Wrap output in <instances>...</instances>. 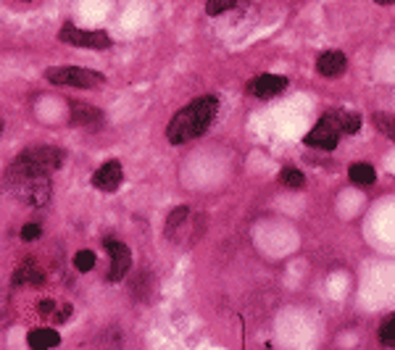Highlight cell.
<instances>
[{"label":"cell","mask_w":395,"mask_h":350,"mask_svg":"<svg viewBox=\"0 0 395 350\" xmlns=\"http://www.w3.org/2000/svg\"><path fill=\"white\" fill-rule=\"evenodd\" d=\"M43 235V226L40 224H24L22 229V240H27V242H32V240H37Z\"/></svg>","instance_id":"22"},{"label":"cell","mask_w":395,"mask_h":350,"mask_svg":"<svg viewBox=\"0 0 395 350\" xmlns=\"http://www.w3.org/2000/svg\"><path fill=\"white\" fill-rule=\"evenodd\" d=\"M380 340H382L385 345L395 348V316L387 319V321L382 324V329H380Z\"/></svg>","instance_id":"21"},{"label":"cell","mask_w":395,"mask_h":350,"mask_svg":"<svg viewBox=\"0 0 395 350\" xmlns=\"http://www.w3.org/2000/svg\"><path fill=\"white\" fill-rule=\"evenodd\" d=\"M71 124L74 126H87V129H98L103 124V113L92 108L87 103H71Z\"/></svg>","instance_id":"10"},{"label":"cell","mask_w":395,"mask_h":350,"mask_svg":"<svg viewBox=\"0 0 395 350\" xmlns=\"http://www.w3.org/2000/svg\"><path fill=\"white\" fill-rule=\"evenodd\" d=\"M0 132H3V122H0Z\"/></svg>","instance_id":"26"},{"label":"cell","mask_w":395,"mask_h":350,"mask_svg":"<svg viewBox=\"0 0 395 350\" xmlns=\"http://www.w3.org/2000/svg\"><path fill=\"white\" fill-rule=\"evenodd\" d=\"M27 342H29V348L45 350V348H56L58 342H61V337H58L56 329L37 327V329H32V332L27 335Z\"/></svg>","instance_id":"13"},{"label":"cell","mask_w":395,"mask_h":350,"mask_svg":"<svg viewBox=\"0 0 395 350\" xmlns=\"http://www.w3.org/2000/svg\"><path fill=\"white\" fill-rule=\"evenodd\" d=\"M240 6H245V0H208L206 3V13L208 16H219V13H227L232 8H240Z\"/></svg>","instance_id":"16"},{"label":"cell","mask_w":395,"mask_h":350,"mask_svg":"<svg viewBox=\"0 0 395 350\" xmlns=\"http://www.w3.org/2000/svg\"><path fill=\"white\" fill-rule=\"evenodd\" d=\"M69 314H71V305H61V314H56V321H66Z\"/></svg>","instance_id":"24"},{"label":"cell","mask_w":395,"mask_h":350,"mask_svg":"<svg viewBox=\"0 0 395 350\" xmlns=\"http://www.w3.org/2000/svg\"><path fill=\"white\" fill-rule=\"evenodd\" d=\"M124 180V169H122V161H106L101 169L92 174V184H95V190H103V192H113L119 184Z\"/></svg>","instance_id":"8"},{"label":"cell","mask_w":395,"mask_h":350,"mask_svg":"<svg viewBox=\"0 0 395 350\" xmlns=\"http://www.w3.org/2000/svg\"><path fill=\"white\" fill-rule=\"evenodd\" d=\"M64 159H66V153L61 147H29L11 163L8 177H34V174L48 177V174H53L56 169L64 166Z\"/></svg>","instance_id":"2"},{"label":"cell","mask_w":395,"mask_h":350,"mask_svg":"<svg viewBox=\"0 0 395 350\" xmlns=\"http://www.w3.org/2000/svg\"><path fill=\"white\" fill-rule=\"evenodd\" d=\"M216 108H219V103L214 95H203V98H195L180 113H174V119L166 126V137H169L171 145H185V143L203 135L214 122Z\"/></svg>","instance_id":"1"},{"label":"cell","mask_w":395,"mask_h":350,"mask_svg":"<svg viewBox=\"0 0 395 350\" xmlns=\"http://www.w3.org/2000/svg\"><path fill=\"white\" fill-rule=\"evenodd\" d=\"M43 279H45V274H43V269L37 266V261L34 258H24L22 266L13 271V279L11 282L19 287V284H43Z\"/></svg>","instance_id":"11"},{"label":"cell","mask_w":395,"mask_h":350,"mask_svg":"<svg viewBox=\"0 0 395 350\" xmlns=\"http://www.w3.org/2000/svg\"><path fill=\"white\" fill-rule=\"evenodd\" d=\"M45 80L53 85H66V87H82V90H90V87H101L106 77L92 71V68H79V66H53L45 71Z\"/></svg>","instance_id":"3"},{"label":"cell","mask_w":395,"mask_h":350,"mask_svg":"<svg viewBox=\"0 0 395 350\" xmlns=\"http://www.w3.org/2000/svg\"><path fill=\"white\" fill-rule=\"evenodd\" d=\"M340 124H343V135H356L361 129V116L359 113H348V111H338Z\"/></svg>","instance_id":"17"},{"label":"cell","mask_w":395,"mask_h":350,"mask_svg":"<svg viewBox=\"0 0 395 350\" xmlns=\"http://www.w3.org/2000/svg\"><path fill=\"white\" fill-rule=\"evenodd\" d=\"M287 87V80L282 74H261L248 85L250 95H259V98H271V95H280Z\"/></svg>","instance_id":"9"},{"label":"cell","mask_w":395,"mask_h":350,"mask_svg":"<svg viewBox=\"0 0 395 350\" xmlns=\"http://www.w3.org/2000/svg\"><path fill=\"white\" fill-rule=\"evenodd\" d=\"M340 135H343V124H340V116L338 111L335 113H327V116H322V122L308 132L306 137V145L311 147H322V150H332V147L338 145Z\"/></svg>","instance_id":"5"},{"label":"cell","mask_w":395,"mask_h":350,"mask_svg":"<svg viewBox=\"0 0 395 350\" xmlns=\"http://www.w3.org/2000/svg\"><path fill=\"white\" fill-rule=\"evenodd\" d=\"M106 250L111 256V271H108V282H119L124 277L129 266H132V256H129V248L119 240L108 238L106 240Z\"/></svg>","instance_id":"7"},{"label":"cell","mask_w":395,"mask_h":350,"mask_svg":"<svg viewBox=\"0 0 395 350\" xmlns=\"http://www.w3.org/2000/svg\"><path fill=\"white\" fill-rule=\"evenodd\" d=\"M37 311H40V316L50 319L53 316V311H56V303H53V300H43V303L37 305Z\"/></svg>","instance_id":"23"},{"label":"cell","mask_w":395,"mask_h":350,"mask_svg":"<svg viewBox=\"0 0 395 350\" xmlns=\"http://www.w3.org/2000/svg\"><path fill=\"white\" fill-rule=\"evenodd\" d=\"M374 3H380V6H390V3H395V0H374Z\"/></svg>","instance_id":"25"},{"label":"cell","mask_w":395,"mask_h":350,"mask_svg":"<svg viewBox=\"0 0 395 350\" xmlns=\"http://www.w3.org/2000/svg\"><path fill=\"white\" fill-rule=\"evenodd\" d=\"M74 266H77V271H90L95 269V253L92 250H79L77 256H74Z\"/></svg>","instance_id":"20"},{"label":"cell","mask_w":395,"mask_h":350,"mask_svg":"<svg viewBox=\"0 0 395 350\" xmlns=\"http://www.w3.org/2000/svg\"><path fill=\"white\" fill-rule=\"evenodd\" d=\"M187 214H190V211H187V205H180V208H174V211H171L169 214V221H166V238H177V229H180V226H185V219H187Z\"/></svg>","instance_id":"15"},{"label":"cell","mask_w":395,"mask_h":350,"mask_svg":"<svg viewBox=\"0 0 395 350\" xmlns=\"http://www.w3.org/2000/svg\"><path fill=\"white\" fill-rule=\"evenodd\" d=\"M280 182H282L285 187H290V190H301L306 184V177L295 169H285L282 174H280Z\"/></svg>","instance_id":"18"},{"label":"cell","mask_w":395,"mask_h":350,"mask_svg":"<svg viewBox=\"0 0 395 350\" xmlns=\"http://www.w3.org/2000/svg\"><path fill=\"white\" fill-rule=\"evenodd\" d=\"M348 177L350 182L359 184V187H369V184H374V180H377V174H374V169L369 163H353L348 171Z\"/></svg>","instance_id":"14"},{"label":"cell","mask_w":395,"mask_h":350,"mask_svg":"<svg viewBox=\"0 0 395 350\" xmlns=\"http://www.w3.org/2000/svg\"><path fill=\"white\" fill-rule=\"evenodd\" d=\"M13 190H16V198L24 200L29 208H43L50 200V182H48V177H40V174H34V177H16V187Z\"/></svg>","instance_id":"4"},{"label":"cell","mask_w":395,"mask_h":350,"mask_svg":"<svg viewBox=\"0 0 395 350\" xmlns=\"http://www.w3.org/2000/svg\"><path fill=\"white\" fill-rule=\"evenodd\" d=\"M64 43L77 48H92V50H106L111 48V37L106 32H87V29H77L74 24H64V29L58 34Z\"/></svg>","instance_id":"6"},{"label":"cell","mask_w":395,"mask_h":350,"mask_svg":"<svg viewBox=\"0 0 395 350\" xmlns=\"http://www.w3.org/2000/svg\"><path fill=\"white\" fill-rule=\"evenodd\" d=\"M374 124H377V129H380L382 135L395 140V116H390V113H377V116H374Z\"/></svg>","instance_id":"19"},{"label":"cell","mask_w":395,"mask_h":350,"mask_svg":"<svg viewBox=\"0 0 395 350\" xmlns=\"http://www.w3.org/2000/svg\"><path fill=\"white\" fill-rule=\"evenodd\" d=\"M316 68H319V74H324V77H338V74L345 71V56H343L340 50H327V53L319 56Z\"/></svg>","instance_id":"12"}]
</instances>
